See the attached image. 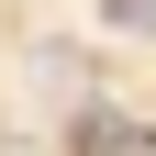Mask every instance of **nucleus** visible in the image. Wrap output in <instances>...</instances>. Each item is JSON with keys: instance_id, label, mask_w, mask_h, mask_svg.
Here are the masks:
<instances>
[{"instance_id": "1", "label": "nucleus", "mask_w": 156, "mask_h": 156, "mask_svg": "<svg viewBox=\"0 0 156 156\" xmlns=\"http://www.w3.org/2000/svg\"><path fill=\"white\" fill-rule=\"evenodd\" d=\"M101 23L112 34H156V0H101Z\"/></svg>"}]
</instances>
